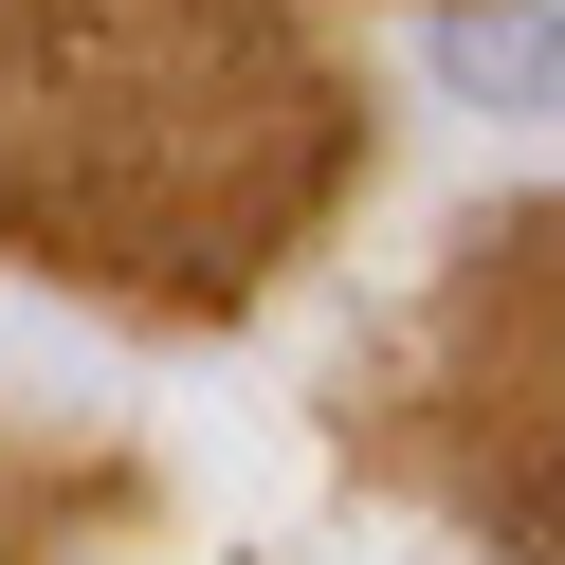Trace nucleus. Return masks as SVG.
Returning a JSON list of instances; mask_svg holds the SVG:
<instances>
[{
	"instance_id": "1",
	"label": "nucleus",
	"mask_w": 565,
	"mask_h": 565,
	"mask_svg": "<svg viewBox=\"0 0 565 565\" xmlns=\"http://www.w3.org/2000/svg\"><path fill=\"white\" fill-rule=\"evenodd\" d=\"M438 74L475 92V110H565V19H547V0H456Z\"/></svg>"
}]
</instances>
